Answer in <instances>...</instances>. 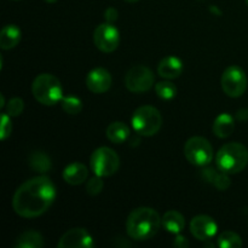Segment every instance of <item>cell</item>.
I'll return each mask as SVG.
<instances>
[{"label": "cell", "mask_w": 248, "mask_h": 248, "mask_svg": "<svg viewBox=\"0 0 248 248\" xmlns=\"http://www.w3.org/2000/svg\"><path fill=\"white\" fill-rule=\"evenodd\" d=\"M56 196V186L48 177H34L18 186L12 199V207L19 217L36 218L52 206Z\"/></svg>", "instance_id": "1"}, {"label": "cell", "mask_w": 248, "mask_h": 248, "mask_svg": "<svg viewBox=\"0 0 248 248\" xmlns=\"http://www.w3.org/2000/svg\"><path fill=\"white\" fill-rule=\"evenodd\" d=\"M161 217L150 207H138L126 219V232L136 241H145L154 237L161 227Z\"/></svg>", "instance_id": "2"}, {"label": "cell", "mask_w": 248, "mask_h": 248, "mask_svg": "<svg viewBox=\"0 0 248 248\" xmlns=\"http://www.w3.org/2000/svg\"><path fill=\"white\" fill-rule=\"evenodd\" d=\"M216 165L228 174L240 173L248 165V149L241 143H227L217 152Z\"/></svg>", "instance_id": "3"}, {"label": "cell", "mask_w": 248, "mask_h": 248, "mask_svg": "<svg viewBox=\"0 0 248 248\" xmlns=\"http://www.w3.org/2000/svg\"><path fill=\"white\" fill-rule=\"evenodd\" d=\"M33 96L44 106H55L63 98V87L55 75L43 73L34 79L31 84Z\"/></svg>", "instance_id": "4"}, {"label": "cell", "mask_w": 248, "mask_h": 248, "mask_svg": "<svg viewBox=\"0 0 248 248\" xmlns=\"http://www.w3.org/2000/svg\"><path fill=\"white\" fill-rule=\"evenodd\" d=\"M131 124L136 132L143 137L156 135L162 126V116L155 107L142 106L133 113Z\"/></svg>", "instance_id": "5"}, {"label": "cell", "mask_w": 248, "mask_h": 248, "mask_svg": "<svg viewBox=\"0 0 248 248\" xmlns=\"http://www.w3.org/2000/svg\"><path fill=\"white\" fill-rule=\"evenodd\" d=\"M92 172L99 177H110L120 167V157L115 150L108 147H99L92 153L90 159Z\"/></svg>", "instance_id": "6"}, {"label": "cell", "mask_w": 248, "mask_h": 248, "mask_svg": "<svg viewBox=\"0 0 248 248\" xmlns=\"http://www.w3.org/2000/svg\"><path fill=\"white\" fill-rule=\"evenodd\" d=\"M184 156L191 165L207 166L213 159V148L206 138L195 136L186 142Z\"/></svg>", "instance_id": "7"}, {"label": "cell", "mask_w": 248, "mask_h": 248, "mask_svg": "<svg viewBox=\"0 0 248 248\" xmlns=\"http://www.w3.org/2000/svg\"><path fill=\"white\" fill-rule=\"evenodd\" d=\"M247 82L246 73L237 65L228 67L220 78V86L223 92L232 98L241 97L246 92Z\"/></svg>", "instance_id": "8"}, {"label": "cell", "mask_w": 248, "mask_h": 248, "mask_svg": "<svg viewBox=\"0 0 248 248\" xmlns=\"http://www.w3.org/2000/svg\"><path fill=\"white\" fill-rule=\"evenodd\" d=\"M154 84V73L145 65H135L125 75L126 89L133 93H143L149 91Z\"/></svg>", "instance_id": "9"}, {"label": "cell", "mask_w": 248, "mask_h": 248, "mask_svg": "<svg viewBox=\"0 0 248 248\" xmlns=\"http://www.w3.org/2000/svg\"><path fill=\"white\" fill-rule=\"evenodd\" d=\"M93 43L102 52H114L120 43L119 29L114 26V23H101L93 31Z\"/></svg>", "instance_id": "10"}, {"label": "cell", "mask_w": 248, "mask_h": 248, "mask_svg": "<svg viewBox=\"0 0 248 248\" xmlns=\"http://www.w3.org/2000/svg\"><path fill=\"white\" fill-rule=\"evenodd\" d=\"M218 225L212 217L206 215H199L190 222V232L199 241H210L216 236Z\"/></svg>", "instance_id": "11"}, {"label": "cell", "mask_w": 248, "mask_h": 248, "mask_svg": "<svg viewBox=\"0 0 248 248\" xmlns=\"http://www.w3.org/2000/svg\"><path fill=\"white\" fill-rule=\"evenodd\" d=\"M93 246V237L85 228L68 230L57 244L58 248H91Z\"/></svg>", "instance_id": "12"}, {"label": "cell", "mask_w": 248, "mask_h": 248, "mask_svg": "<svg viewBox=\"0 0 248 248\" xmlns=\"http://www.w3.org/2000/svg\"><path fill=\"white\" fill-rule=\"evenodd\" d=\"M111 82L110 73L104 68H94L86 77V87L92 93H104L110 89Z\"/></svg>", "instance_id": "13"}, {"label": "cell", "mask_w": 248, "mask_h": 248, "mask_svg": "<svg viewBox=\"0 0 248 248\" xmlns=\"http://www.w3.org/2000/svg\"><path fill=\"white\" fill-rule=\"evenodd\" d=\"M183 73V62L176 56H167L160 61L157 65V74L167 80L177 79Z\"/></svg>", "instance_id": "14"}, {"label": "cell", "mask_w": 248, "mask_h": 248, "mask_svg": "<svg viewBox=\"0 0 248 248\" xmlns=\"http://www.w3.org/2000/svg\"><path fill=\"white\" fill-rule=\"evenodd\" d=\"M63 179L70 186H80L89 177V169L81 162H72L63 170Z\"/></svg>", "instance_id": "15"}, {"label": "cell", "mask_w": 248, "mask_h": 248, "mask_svg": "<svg viewBox=\"0 0 248 248\" xmlns=\"http://www.w3.org/2000/svg\"><path fill=\"white\" fill-rule=\"evenodd\" d=\"M161 224L165 228V230H167L171 234L178 235L183 232L184 227H186V219H184L182 213H179L178 211L171 210L167 211L162 216Z\"/></svg>", "instance_id": "16"}, {"label": "cell", "mask_w": 248, "mask_h": 248, "mask_svg": "<svg viewBox=\"0 0 248 248\" xmlns=\"http://www.w3.org/2000/svg\"><path fill=\"white\" fill-rule=\"evenodd\" d=\"M235 128V120L230 114L222 113L213 121L212 131L218 138H228Z\"/></svg>", "instance_id": "17"}, {"label": "cell", "mask_w": 248, "mask_h": 248, "mask_svg": "<svg viewBox=\"0 0 248 248\" xmlns=\"http://www.w3.org/2000/svg\"><path fill=\"white\" fill-rule=\"evenodd\" d=\"M21 29L16 24H7L0 33V47L2 50H11L21 41Z\"/></svg>", "instance_id": "18"}, {"label": "cell", "mask_w": 248, "mask_h": 248, "mask_svg": "<svg viewBox=\"0 0 248 248\" xmlns=\"http://www.w3.org/2000/svg\"><path fill=\"white\" fill-rule=\"evenodd\" d=\"M106 136L114 144H121L127 140L130 136V127L123 121H114L107 127Z\"/></svg>", "instance_id": "19"}, {"label": "cell", "mask_w": 248, "mask_h": 248, "mask_svg": "<svg viewBox=\"0 0 248 248\" xmlns=\"http://www.w3.org/2000/svg\"><path fill=\"white\" fill-rule=\"evenodd\" d=\"M202 176L206 181L210 182L211 184H213L218 190H222V191L227 190V189L230 186V184H232V182H230V178H229V174L220 171L219 169L218 170L205 169L202 172Z\"/></svg>", "instance_id": "20"}, {"label": "cell", "mask_w": 248, "mask_h": 248, "mask_svg": "<svg viewBox=\"0 0 248 248\" xmlns=\"http://www.w3.org/2000/svg\"><path fill=\"white\" fill-rule=\"evenodd\" d=\"M45 242L44 237L40 232H34V230H28L19 235L16 239V248H43Z\"/></svg>", "instance_id": "21"}, {"label": "cell", "mask_w": 248, "mask_h": 248, "mask_svg": "<svg viewBox=\"0 0 248 248\" xmlns=\"http://www.w3.org/2000/svg\"><path fill=\"white\" fill-rule=\"evenodd\" d=\"M28 164L34 172L46 173L51 170V159L44 152H33L28 157Z\"/></svg>", "instance_id": "22"}, {"label": "cell", "mask_w": 248, "mask_h": 248, "mask_svg": "<svg viewBox=\"0 0 248 248\" xmlns=\"http://www.w3.org/2000/svg\"><path fill=\"white\" fill-rule=\"evenodd\" d=\"M217 246L220 248H240L242 247V240L236 232H223L218 236Z\"/></svg>", "instance_id": "23"}, {"label": "cell", "mask_w": 248, "mask_h": 248, "mask_svg": "<svg viewBox=\"0 0 248 248\" xmlns=\"http://www.w3.org/2000/svg\"><path fill=\"white\" fill-rule=\"evenodd\" d=\"M155 92L164 101H171L176 97L177 87L173 82L165 80V81H160L155 85Z\"/></svg>", "instance_id": "24"}, {"label": "cell", "mask_w": 248, "mask_h": 248, "mask_svg": "<svg viewBox=\"0 0 248 248\" xmlns=\"http://www.w3.org/2000/svg\"><path fill=\"white\" fill-rule=\"evenodd\" d=\"M61 106H62L63 110L69 115H77L82 110L81 99L75 96H63Z\"/></svg>", "instance_id": "25"}, {"label": "cell", "mask_w": 248, "mask_h": 248, "mask_svg": "<svg viewBox=\"0 0 248 248\" xmlns=\"http://www.w3.org/2000/svg\"><path fill=\"white\" fill-rule=\"evenodd\" d=\"M24 110V102L23 99L19 98V97H15V98H11L6 103V107H5V113L7 115H10L11 118H16V116L21 115Z\"/></svg>", "instance_id": "26"}, {"label": "cell", "mask_w": 248, "mask_h": 248, "mask_svg": "<svg viewBox=\"0 0 248 248\" xmlns=\"http://www.w3.org/2000/svg\"><path fill=\"white\" fill-rule=\"evenodd\" d=\"M103 186H104V182L102 179V177L96 176L92 177L86 184V193L91 196H96L98 194H101V191L103 190Z\"/></svg>", "instance_id": "27"}, {"label": "cell", "mask_w": 248, "mask_h": 248, "mask_svg": "<svg viewBox=\"0 0 248 248\" xmlns=\"http://www.w3.org/2000/svg\"><path fill=\"white\" fill-rule=\"evenodd\" d=\"M12 131V124H11V116L7 115L6 113L1 114V125H0V140H5Z\"/></svg>", "instance_id": "28"}, {"label": "cell", "mask_w": 248, "mask_h": 248, "mask_svg": "<svg viewBox=\"0 0 248 248\" xmlns=\"http://www.w3.org/2000/svg\"><path fill=\"white\" fill-rule=\"evenodd\" d=\"M104 19H106V22H109V23H114L118 19V10L115 7H108L104 11Z\"/></svg>", "instance_id": "29"}, {"label": "cell", "mask_w": 248, "mask_h": 248, "mask_svg": "<svg viewBox=\"0 0 248 248\" xmlns=\"http://www.w3.org/2000/svg\"><path fill=\"white\" fill-rule=\"evenodd\" d=\"M173 246L178 248H188L189 247V241L186 237L182 236V235H177V237L173 241Z\"/></svg>", "instance_id": "30"}, {"label": "cell", "mask_w": 248, "mask_h": 248, "mask_svg": "<svg viewBox=\"0 0 248 248\" xmlns=\"http://www.w3.org/2000/svg\"><path fill=\"white\" fill-rule=\"evenodd\" d=\"M236 119L239 121H247L248 120V109L247 108L239 109L236 113Z\"/></svg>", "instance_id": "31"}, {"label": "cell", "mask_w": 248, "mask_h": 248, "mask_svg": "<svg viewBox=\"0 0 248 248\" xmlns=\"http://www.w3.org/2000/svg\"><path fill=\"white\" fill-rule=\"evenodd\" d=\"M0 99H1V103H0V108H4V107H5V98H4V94H0Z\"/></svg>", "instance_id": "32"}, {"label": "cell", "mask_w": 248, "mask_h": 248, "mask_svg": "<svg viewBox=\"0 0 248 248\" xmlns=\"http://www.w3.org/2000/svg\"><path fill=\"white\" fill-rule=\"evenodd\" d=\"M46 2H48V4H55L56 1H58V0H45Z\"/></svg>", "instance_id": "33"}, {"label": "cell", "mask_w": 248, "mask_h": 248, "mask_svg": "<svg viewBox=\"0 0 248 248\" xmlns=\"http://www.w3.org/2000/svg\"><path fill=\"white\" fill-rule=\"evenodd\" d=\"M125 1H127V2H137V1H140V0H125Z\"/></svg>", "instance_id": "34"}, {"label": "cell", "mask_w": 248, "mask_h": 248, "mask_svg": "<svg viewBox=\"0 0 248 248\" xmlns=\"http://www.w3.org/2000/svg\"><path fill=\"white\" fill-rule=\"evenodd\" d=\"M246 2H247V5H248V0H246Z\"/></svg>", "instance_id": "35"}, {"label": "cell", "mask_w": 248, "mask_h": 248, "mask_svg": "<svg viewBox=\"0 0 248 248\" xmlns=\"http://www.w3.org/2000/svg\"><path fill=\"white\" fill-rule=\"evenodd\" d=\"M15 1H19V0H15Z\"/></svg>", "instance_id": "36"}]
</instances>
